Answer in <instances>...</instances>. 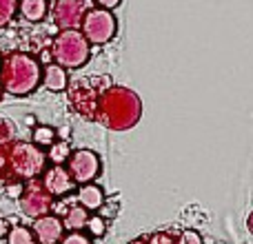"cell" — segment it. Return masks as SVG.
Returning <instances> with one entry per match:
<instances>
[{"label":"cell","mask_w":253,"mask_h":244,"mask_svg":"<svg viewBox=\"0 0 253 244\" xmlns=\"http://www.w3.org/2000/svg\"><path fill=\"white\" fill-rule=\"evenodd\" d=\"M9 229H11V224H9L7 218H0V238H7Z\"/></svg>","instance_id":"24"},{"label":"cell","mask_w":253,"mask_h":244,"mask_svg":"<svg viewBox=\"0 0 253 244\" xmlns=\"http://www.w3.org/2000/svg\"><path fill=\"white\" fill-rule=\"evenodd\" d=\"M40 82L49 89V91H62L67 87V69L60 65H44L42 69V76H40Z\"/></svg>","instance_id":"10"},{"label":"cell","mask_w":253,"mask_h":244,"mask_svg":"<svg viewBox=\"0 0 253 244\" xmlns=\"http://www.w3.org/2000/svg\"><path fill=\"white\" fill-rule=\"evenodd\" d=\"M84 227L89 229V233H91V238H102L107 233V220L102 218H87V224Z\"/></svg>","instance_id":"18"},{"label":"cell","mask_w":253,"mask_h":244,"mask_svg":"<svg viewBox=\"0 0 253 244\" xmlns=\"http://www.w3.org/2000/svg\"><path fill=\"white\" fill-rule=\"evenodd\" d=\"M67 162H69L67 171L71 173L76 184L93 182V180L100 175V158L93 151H89V149H78V151H74L67 158Z\"/></svg>","instance_id":"5"},{"label":"cell","mask_w":253,"mask_h":244,"mask_svg":"<svg viewBox=\"0 0 253 244\" xmlns=\"http://www.w3.org/2000/svg\"><path fill=\"white\" fill-rule=\"evenodd\" d=\"M22 191H25V184H7V196L9 198H20Z\"/></svg>","instance_id":"21"},{"label":"cell","mask_w":253,"mask_h":244,"mask_svg":"<svg viewBox=\"0 0 253 244\" xmlns=\"http://www.w3.org/2000/svg\"><path fill=\"white\" fill-rule=\"evenodd\" d=\"M53 60V56H51V49H42L40 51V58H38V62L40 65H49V62Z\"/></svg>","instance_id":"22"},{"label":"cell","mask_w":253,"mask_h":244,"mask_svg":"<svg viewBox=\"0 0 253 244\" xmlns=\"http://www.w3.org/2000/svg\"><path fill=\"white\" fill-rule=\"evenodd\" d=\"M80 25H83V36L87 38V42L93 44L111 42V38L118 31V22H116V16L111 13V9H102V7L84 11Z\"/></svg>","instance_id":"3"},{"label":"cell","mask_w":253,"mask_h":244,"mask_svg":"<svg viewBox=\"0 0 253 244\" xmlns=\"http://www.w3.org/2000/svg\"><path fill=\"white\" fill-rule=\"evenodd\" d=\"M78 202H80V206H84L87 211H98L100 204L105 202V191H102V187H98V184L87 182L78 189Z\"/></svg>","instance_id":"11"},{"label":"cell","mask_w":253,"mask_h":244,"mask_svg":"<svg viewBox=\"0 0 253 244\" xmlns=\"http://www.w3.org/2000/svg\"><path fill=\"white\" fill-rule=\"evenodd\" d=\"M62 220H58L56 215H38V220L34 222V236L36 242L40 244H56L62 238Z\"/></svg>","instance_id":"8"},{"label":"cell","mask_w":253,"mask_h":244,"mask_svg":"<svg viewBox=\"0 0 253 244\" xmlns=\"http://www.w3.org/2000/svg\"><path fill=\"white\" fill-rule=\"evenodd\" d=\"M18 9V0H0V27H4L13 18Z\"/></svg>","instance_id":"17"},{"label":"cell","mask_w":253,"mask_h":244,"mask_svg":"<svg viewBox=\"0 0 253 244\" xmlns=\"http://www.w3.org/2000/svg\"><path fill=\"white\" fill-rule=\"evenodd\" d=\"M11 166L20 178H36V175L42 173L47 156H44L40 149H36V144H27L20 142L13 147L11 151Z\"/></svg>","instance_id":"4"},{"label":"cell","mask_w":253,"mask_h":244,"mask_svg":"<svg viewBox=\"0 0 253 244\" xmlns=\"http://www.w3.org/2000/svg\"><path fill=\"white\" fill-rule=\"evenodd\" d=\"M74 187H76L74 178H71V173L62 164H53L44 171L42 189L49 193V196H56V198L67 196V193L74 191Z\"/></svg>","instance_id":"6"},{"label":"cell","mask_w":253,"mask_h":244,"mask_svg":"<svg viewBox=\"0 0 253 244\" xmlns=\"http://www.w3.org/2000/svg\"><path fill=\"white\" fill-rule=\"evenodd\" d=\"M40 62L27 53H11L0 67V87L11 96H27L40 84Z\"/></svg>","instance_id":"1"},{"label":"cell","mask_w":253,"mask_h":244,"mask_svg":"<svg viewBox=\"0 0 253 244\" xmlns=\"http://www.w3.org/2000/svg\"><path fill=\"white\" fill-rule=\"evenodd\" d=\"M87 218H89L87 209H84V206H80V204H76V206H71V209L67 211L62 227L71 229V231H78V229H83L84 224H87Z\"/></svg>","instance_id":"13"},{"label":"cell","mask_w":253,"mask_h":244,"mask_svg":"<svg viewBox=\"0 0 253 244\" xmlns=\"http://www.w3.org/2000/svg\"><path fill=\"white\" fill-rule=\"evenodd\" d=\"M7 244H36V236H34V231H31V229L18 224V227L9 229Z\"/></svg>","instance_id":"15"},{"label":"cell","mask_w":253,"mask_h":244,"mask_svg":"<svg viewBox=\"0 0 253 244\" xmlns=\"http://www.w3.org/2000/svg\"><path fill=\"white\" fill-rule=\"evenodd\" d=\"M2 93H4V89H2V87H0V98H2Z\"/></svg>","instance_id":"25"},{"label":"cell","mask_w":253,"mask_h":244,"mask_svg":"<svg viewBox=\"0 0 253 244\" xmlns=\"http://www.w3.org/2000/svg\"><path fill=\"white\" fill-rule=\"evenodd\" d=\"M200 236H198L196 231H187L182 233V238H180V244H200Z\"/></svg>","instance_id":"20"},{"label":"cell","mask_w":253,"mask_h":244,"mask_svg":"<svg viewBox=\"0 0 253 244\" xmlns=\"http://www.w3.org/2000/svg\"><path fill=\"white\" fill-rule=\"evenodd\" d=\"M96 2H98V7H102V9H114L120 4V0H96Z\"/></svg>","instance_id":"23"},{"label":"cell","mask_w":253,"mask_h":244,"mask_svg":"<svg viewBox=\"0 0 253 244\" xmlns=\"http://www.w3.org/2000/svg\"><path fill=\"white\" fill-rule=\"evenodd\" d=\"M89 42L80 31L76 29H62L56 36L51 47V56L65 69H78L89 60Z\"/></svg>","instance_id":"2"},{"label":"cell","mask_w":253,"mask_h":244,"mask_svg":"<svg viewBox=\"0 0 253 244\" xmlns=\"http://www.w3.org/2000/svg\"><path fill=\"white\" fill-rule=\"evenodd\" d=\"M71 156V149L67 140H53L49 144V151H47V160H51L53 164H65L67 158Z\"/></svg>","instance_id":"14"},{"label":"cell","mask_w":253,"mask_h":244,"mask_svg":"<svg viewBox=\"0 0 253 244\" xmlns=\"http://www.w3.org/2000/svg\"><path fill=\"white\" fill-rule=\"evenodd\" d=\"M49 206V193L38 191V189H29V191L22 196V211L27 215H42Z\"/></svg>","instance_id":"9"},{"label":"cell","mask_w":253,"mask_h":244,"mask_svg":"<svg viewBox=\"0 0 253 244\" xmlns=\"http://www.w3.org/2000/svg\"><path fill=\"white\" fill-rule=\"evenodd\" d=\"M60 244H91V242H89V238H87V236H83V233L74 231L71 236L60 238Z\"/></svg>","instance_id":"19"},{"label":"cell","mask_w":253,"mask_h":244,"mask_svg":"<svg viewBox=\"0 0 253 244\" xmlns=\"http://www.w3.org/2000/svg\"><path fill=\"white\" fill-rule=\"evenodd\" d=\"M84 0H56L53 4V20L58 27L65 29H74L80 25V18L84 16Z\"/></svg>","instance_id":"7"},{"label":"cell","mask_w":253,"mask_h":244,"mask_svg":"<svg viewBox=\"0 0 253 244\" xmlns=\"http://www.w3.org/2000/svg\"><path fill=\"white\" fill-rule=\"evenodd\" d=\"M31 135H34V144L36 147H49V144L56 140V131L51 129V126H36L34 131H31Z\"/></svg>","instance_id":"16"},{"label":"cell","mask_w":253,"mask_h":244,"mask_svg":"<svg viewBox=\"0 0 253 244\" xmlns=\"http://www.w3.org/2000/svg\"><path fill=\"white\" fill-rule=\"evenodd\" d=\"M18 11H20V16L25 18V20L40 22L47 16L49 4H47V0H20V2H18Z\"/></svg>","instance_id":"12"}]
</instances>
